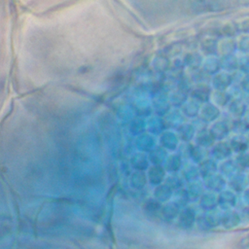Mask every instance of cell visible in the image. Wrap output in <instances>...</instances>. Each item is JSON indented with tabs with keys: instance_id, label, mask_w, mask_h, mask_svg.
Listing matches in <instances>:
<instances>
[{
	"instance_id": "ac0fdd59",
	"label": "cell",
	"mask_w": 249,
	"mask_h": 249,
	"mask_svg": "<svg viewBox=\"0 0 249 249\" xmlns=\"http://www.w3.org/2000/svg\"><path fill=\"white\" fill-rule=\"evenodd\" d=\"M239 34H249V16L241 17L235 20Z\"/></svg>"
},
{
	"instance_id": "44dd1931",
	"label": "cell",
	"mask_w": 249,
	"mask_h": 249,
	"mask_svg": "<svg viewBox=\"0 0 249 249\" xmlns=\"http://www.w3.org/2000/svg\"><path fill=\"white\" fill-rule=\"evenodd\" d=\"M241 120H242V122L245 124V125L247 126V128L249 129V105L247 106V109L245 110V113H244V115L242 116Z\"/></svg>"
},
{
	"instance_id": "277c9868",
	"label": "cell",
	"mask_w": 249,
	"mask_h": 249,
	"mask_svg": "<svg viewBox=\"0 0 249 249\" xmlns=\"http://www.w3.org/2000/svg\"><path fill=\"white\" fill-rule=\"evenodd\" d=\"M209 85L213 90H229L232 85L231 74L221 70L210 78Z\"/></svg>"
},
{
	"instance_id": "6da1fadb",
	"label": "cell",
	"mask_w": 249,
	"mask_h": 249,
	"mask_svg": "<svg viewBox=\"0 0 249 249\" xmlns=\"http://www.w3.org/2000/svg\"><path fill=\"white\" fill-rule=\"evenodd\" d=\"M231 118L225 113L220 119L208 125V129L216 141L227 140L231 134Z\"/></svg>"
},
{
	"instance_id": "d6986e66",
	"label": "cell",
	"mask_w": 249,
	"mask_h": 249,
	"mask_svg": "<svg viewBox=\"0 0 249 249\" xmlns=\"http://www.w3.org/2000/svg\"><path fill=\"white\" fill-rule=\"evenodd\" d=\"M239 69L246 74H249V53H237Z\"/></svg>"
},
{
	"instance_id": "30bf717a",
	"label": "cell",
	"mask_w": 249,
	"mask_h": 249,
	"mask_svg": "<svg viewBox=\"0 0 249 249\" xmlns=\"http://www.w3.org/2000/svg\"><path fill=\"white\" fill-rule=\"evenodd\" d=\"M231 100V96L228 90H213L210 95V102L221 110H225Z\"/></svg>"
},
{
	"instance_id": "7a4b0ae2",
	"label": "cell",
	"mask_w": 249,
	"mask_h": 249,
	"mask_svg": "<svg viewBox=\"0 0 249 249\" xmlns=\"http://www.w3.org/2000/svg\"><path fill=\"white\" fill-rule=\"evenodd\" d=\"M209 154L210 157L218 162L233 157V153L229 145L228 140L216 141L214 145L209 149Z\"/></svg>"
},
{
	"instance_id": "603a6c76",
	"label": "cell",
	"mask_w": 249,
	"mask_h": 249,
	"mask_svg": "<svg viewBox=\"0 0 249 249\" xmlns=\"http://www.w3.org/2000/svg\"><path fill=\"white\" fill-rule=\"evenodd\" d=\"M246 173H247V178H248V182H249V171H247Z\"/></svg>"
},
{
	"instance_id": "5b68a950",
	"label": "cell",
	"mask_w": 249,
	"mask_h": 249,
	"mask_svg": "<svg viewBox=\"0 0 249 249\" xmlns=\"http://www.w3.org/2000/svg\"><path fill=\"white\" fill-rule=\"evenodd\" d=\"M227 185L230 190L234 193H243L247 187H249V182L247 178V173L245 171H237L231 178L227 180Z\"/></svg>"
},
{
	"instance_id": "5bb4252c",
	"label": "cell",
	"mask_w": 249,
	"mask_h": 249,
	"mask_svg": "<svg viewBox=\"0 0 249 249\" xmlns=\"http://www.w3.org/2000/svg\"><path fill=\"white\" fill-rule=\"evenodd\" d=\"M220 38L221 37H228V38H236L238 33V29L236 26L235 21H226L221 23L220 27Z\"/></svg>"
},
{
	"instance_id": "3957f363",
	"label": "cell",
	"mask_w": 249,
	"mask_h": 249,
	"mask_svg": "<svg viewBox=\"0 0 249 249\" xmlns=\"http://www.w3.org/2000/svg\"><path fill=\"white\" fill-rule=\"evenodd\" d=\"M222 114H223V111L220 108H218L213 103L208 101L206 103L201 104L198 116L202 122H204L207 124H210L215 121H217L218 119H220Z\"/></svg>"
},
{
	"instance_id": "9c48e42d",
	"label": "cell",
	"mask_w": 249,
	"mask_h": 249,
	"mask_svg": "<svg viewBox=\"0 0 249 249\" xmlns=\"http://www.w3.org/2000/svg\"><path fill=\"white\" fill-rule=\"evenodd\" d=\"M201 67L204 72L212 77L214 74L222 70V59L218 55L204 56Z\"/></svg>"
},
{
	"instance_id": "4fadbf2b",
	"label": "cell",
	"mask_w": 249,
	"mask_h": 249,
	"mask_svg": "<svg viewBox=\"0 0 249 249\" xmlns=\"http://www.w3.org/2000/svg\"><path fill=\"white\" fill-rule=\"evenodd\" d=\"M219 38L214 36H209L204 38L201 41L200 48L204 56L209 55H217V47H218Z\"/></svg>"
},
{
	"instance_id": "9a60e30c",
	"label": "cell",
	"mask_w": 249,
	"mask_h": 249,
	"mask_svg": "<svg viewBox=\"0 0 249 249\" xmlns=\"http://www.w3.org/2000/svg\"><path fill=\"white\" fill-rule=\"evenodd\" d=\"M221 59H222V70L231 74L234 71L239 69L237 53L235 54H232V55L221 58Z\"/></svg>"
},
{
	"instance_id": "cb8c5ba5",
	"label": "cell",
	"mask_w": 249,
	"mask_h": 249,
	"mask_svg": "<svg viewBox=\"0 0 249 249\" xmlns=\"http://www.w3.org/2000/svg\"><path fill=\"white\" fill-rule=\"evenodd\" d=\"M247 103H248V105H249V97H248V100H247Z\"/></svg>"
},
{
	"instance_id": "e0dca14e",
	"label": "cell",
	"mask_w": 249,
	"mask_h": 249,
	"mask_svg": "<svg viewBox=\"0 0 249 249\" xmlns=\"http://www.w3.org/2000/svg\"><path fill=\"white\" fill-rule=\"evenodd\" d=\"M235 40L237 53H249V34H238Z\"/></svg>"
},
{
	"instance_id": "7402d4cb",
	"label": "cell",
	"mask_w": 249,
	"mask_h": 249,
	"mask_svg": "<svg viewBox=\"0 0 249 249\" xmlns=\"http://www.w3.org/2000/svg\"><path fill=\"white\" fill-rule=\"evenodd\" d=\"M242 196H243L244 201L249 205V187L245 189V191L242 193Z\"/></svg>"
},
{
	"instance_id": "8fae6325",
	"label": "cell",
	"mask_w": 249,
	"mask_h": 249,
	"mask_svg": "<svg viewBox=\"0 0 249 249\" xmlns=\"http://www.w3.org/2000/svg\"><path fill=\"white\" fill-rule=\"evenodd\" d=\"M237 202L236 194L231 190H223L218 196V203L226 210H231Z\"/></svg>"
},
{
	"instance_id": "7c38bea8",
	"label": "cell",
	"mask_w": 249,
	"mask_h": 249,
	"mask_svg": "<svg viewBox=\"0 0 249 249\" xmlns=\"http://www.w3.org/2000/svg\"><path fill=\"white\" fill-rule=\"evenodd\" d=\"M239 171L236 163L233 160V158L222 160L218 162V172H220L227 180L231 178L233 174Z\"/></svg>"
},
{
	"instance_id": "ba28073f",
	"label": "cell",
	"mask_w": 249,
	"mask_h": 249,
	"mask_svg": "<svg viewBox=\"0 0 249 249\" xmlns=\"http://www.w3.org/2000/svg\"><path fill=\"white\" fill-rule=\"evenodd\" d=\"M233 155L249 150V143L244 134H231L227 139Z\"/></svg>"
},
{
	"instance_id": "52a82bcc",
	"label": "cell",
	"mask_w": 249,
	"mask_h": 249,
	"mask_svg": "<svg viewBox=\"0 0 249 249\" xmlns=\"http://www.w3.org/2000/svg\"><path fill=\"white\" fill-rule=\"evenodd\" d=\"M248 103L242 99H231L227 108L225 109V113L229 115L231 119H241L247 109Z\"/></svg>"
},
{
	"instance_id": "8992f818",
	"label": "cell",
	"mask_w": 249,
	"mask_h": 249,
	"mask_svg": "<svg viewBox=\"0 0 249 249\" xmlns=\"http://www.w3.org/2000/svg\"><path fill=\"white\" fill-rule=\"evenodd\" d=\"M237 53L236 48V40L235 38H228V37H221L218 40V47H217V55L221 58L235 54Z\"/></svg>"
},
{
	"instance_id": "2e32d148",
	"label": "cell",
	"mask_w": 249,
	"mask_h": 249,
	"mask_svg": "<svg viewBox=\"0 0 249 249\" xmlns=\"http://www.w3.org/2000/svg\"><path fill=\"white\" fill-rule=\"evenodd\" d=\"M232 158L239 170L245 172L249 171V150L243 153L233 155Z\"/></svg>"
},
{
	"instance_id": "ffe728a7",
	"label": "cell",
	"mask_w": 249,
	"mask_h": 249,
	"mask_svg": "<svg viewBox=\"0 0 249 249\" xmlns=\"http://www.w3.org/2000/svg\"><path fill=\"white\" fill-rule=\"evenodd\" d=\"M240 87L243 89V90L249 96V74H246V76H245V78H244V80H243V82H242Z\"/></svg>"
}]
</instances>
